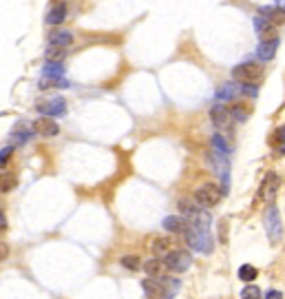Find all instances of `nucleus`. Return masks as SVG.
<instances>
[{"label": "nucleus", "instance_id": "nucleus-31", "mask_svg": "<svg viewBox=\"0 0 285 299\" xmlns=\"http://www.w3.org/2000/svg\"><path fill=\"white\" fill-rule=\"evenodd\" d=\"M226 226H228V219H221L219 221V240L223 244H226V240H228V237H226Z\"/></svg>", "mask_w": 285, "mask_h": 299}, {"label": "nucleus", "instance_id": "nucleus-25", "mask_svg": "<svg viewBox=\"0 0 285 299\" xmlns=\"http://www.w3.org/2000/svg\"><path fill=\"white\" fill-rule=\"evenodd\" d=\"M241 299H261V288L254 286V284L245 286L241 290Z\"/></svg>", "mask_w": 285, "mask_h": 299}, {"label": "nucleus", "instance_id": "nucleus-9", "mask_svg": "<svg viewBox=\"0 0 285 299\" xmlns=\"http://www.w3.org/2000/svg\"><path fill=\"white\" fill-rule=\"evenodd\" d=\"M142 288L146 290V295H150V297H168V290H166L161 277H148V279H144Z\"/></svg>", "mask_w": 285, "mask_h": 299}, {"label": "nucleus", "instance_id": "nucleus-30", "mask_svg": "<svg viewBox=\"0 0 285 299\" xmlns=\"http://www.w3.org/2000/svg\"><path fill=\"white\" fill-rule=\"evenodd\" d=\"M64 55V49L62 47H55V44H51V47L47 49V60H58Z\"/></svg>", "mask_w": 285, "mask_h": 299}, {"label": "nucleus", "instance_id": "nucleus-23", "mask_svg": "<svg viewBox=\"0 0 285 299\" xmlns=\"http://www.w3.org/2000/svg\"><path fill=\"white\" fill-rule=\"evenodd\" d=\"M239 277H241L243 281H254L256 277H259V270H256L254 266H250V264H243L241 268H239Z\"/></svg>", "mask_w": 285, "mask_h": 299}, {"label": "nucleus", "instance_id": "nucleus-32", "mask_svg": "<svg viewBox=\"0 0 285 299\" xmlns=\"http://www.w3.org/2000/svg\"><path fill=\"white\" fill-rule=\"evenodd\" d=\"M7 257H9V246L5 242H0V262H5Z\"/></svg>", "mask_w": 285, "mask_h": 299}, {"label": "nucleus", "instance_id": "nucleus-7", "mask_svg": "<svg viewBox=\"0 0 285 299\" xmlns=\"http://www.w3.org/2000/svg\"><path fill=\"white\" fill-rule=\"evenodd\" d=\"M278 186H281V177L276 173H267L265 180H263V186H261V197H263L267 204H274Z\"/></svg>", "mask_w": 285, "mask_h": 299}, {"label": "nucleus", "instance_id": "nucleus-14", "mask_svg": "<svg viewBox=\"0 0 285 299\" xmlns=\"http://www.w3.org/2000/svg\"><path fill=\"white\" fill-rule=\"evenodd\" d=\"M259 14L263 16L265 20H270L272 25H281V22H285V9H281V7H261Z\"/></svg>", "mask_w": 285, "mask_h": 299}, {"label": "nucleus", "instance_id": "nucleus-22", "mask_svg": "<svg viewBox=\"0 0 285 299\" xmlns=\"http://www.w3.org/2000/svg\"><path fill=\"white\" fill-rule=\"evenodd\" d=\"M212 148H215L219 155H223V158H228V153H230V146H228L226 140H223L219 133H217V135H212Z\"/></svg>", "mask_w": 285, "mask_h": 299}, {"label": "nucleus", "instance_id": "nucleus-17", "mask_svg": "<svg viewBox=\"0 0 285 299\" xmlns=\"http://www.w3.org/2000/svg\"><path fill=\"white\" fill-rule=\"evenodd\" d=\"M254 27H256V33H259L263 40H267V38H270V33H274V29H276V25H272V22L265 20L263 16H256V18H254Z\"/></svg>", "mask_w": 285, "mask_h": 299}, {"label": "nucleus", "instance_id": "nucleus-18", "mask_svg": "<svg viewBox=\"0 0 285 299\" xmlns=\"http://www.w3.org/2000/svg\"><path fill=\"white\" fill-rule=\"evenodd\" d=\"M276 47H278V38H272V40H263L259 44V58L261 60H272L276 53Z\"/></svg>", "mask_w": 285, "mask_h": 299}, {"label": "nucleus", "instance_id": "nucleus-13", "mask_svg": "<svg viewBox=\"0 0 285 299\" xmlns=\"http://www.w3.org/2000/svg\"><path fill=\"white\" fill-rule=\"evenodd\" d=\"M164 229L168 233H175V235H183L188 229V219L179 217V215H168V217L164 219Z\"/></svg>", "mask_w": 285, "mask_h": 299}, {"label": "nucleus", "instance_id": "nucleus-24", "mask_svg": "<svg viewBox=\"0 0 285 299\" xmlns=\"http://www.w3.org/2000/svg\"><path fill=\"white\" fill-rule=\"evenodd\" d=\"M237 93H241V89H237L234 85H223L219 91H217V98L223 100V98H234Z\"/></svg>", "mask_w": 285, "mask_h": 299}, {"label": "nucleus", "instance_id": "nucleus-33", "mask_svg": "<svg viewBox=\"0 0 285 299\" xmlns=\"http://www.w3.org/2000/svg\"><path fill=\"white\" fill-rule=\"evenodd\" d=\"M5 229H7V215H5V208L0 204V231H5Z\"/></svg>", "mask_w": 285, "mask_h": 299}, {"label": "nucleus", "instance_id": "nucleus-20", "mask_svg": "<svg viewBox=\"0 0 285 299\" xmlns=\"http://www.w3.org/2000/svg\"><path fill=\"white\" fill-rule=\"evenodd\" d=\"M18 186V177L14 173H0V193H9Z\"/></svg>", "mask_w": 285, "mask_h": 299}, {"label": "nucleus", "instance_id": "nucleus-29", "mask_svg": "<svg viewBox=\"0 0 285 299\" xmlns=\"http://www.w3.org/2000/svg\"><path fill=\"white\" fill-rule=\"evenodd\" d=\"M248 113L250 111L243 109V107H230V118H237L239 122H243L245 118H248Z\"/></svg>", "mask_w": 285, "mask_h": 299}, {"label": "nucleus", "instance_id": "nucleus-8", "mask_svg": "<svg viewBox=\"0 0 285 299\" xmlns=\"http://www.w3.org/2000/svg\"><path fill=\"white\" fill-rule=\"evenodd\" d=\"M33 133H38V135H42V137H53L60 133V126L53 118L44 115V118H38L33 122Z\"/></svg>", "mask_w": 285, "mask_h": 299}, {"label": "nucleus", "instance_id": "nucleus-6", "mask_svg": "<svg viewBox=\"0 0 285 299\" xmlns=\"http://www.w3.org/2000/svg\"><path fill=\"white\" fill-rule=\"evenodd\" d=\"M36 109L40 111L42 115H49V118H58V115L66 113V100L64 98H49V100H40L36 104Z\"/></svg>", "mask_w": 285, "mask_h": 299}, {"label": "nucleus", "instance_id": "nucleus-1", "mask_svg": "<svg viewBox=\"0 0 285 299\" xmlns=\"http://www.w3.org/2000/svg\"><path fill=\"white\" fill-rule=\"evenodd\" d=\"M208 219H188V229H186V242L190 248L199 253H210L212 251V237L208 231Z\"/></svg>", "mask_w": 285, "mask_h": 299}, {"label": "nucleus", "instance_id": "nucleus-3", "mask_svg": "<svg viewBox=\"0 0 285 299\" xmlns=\"http://www.w3.org/2000/svg\"><path fill=\"white\" fill-rule=\"evenodd\" d=\"M265 233L270 237L272 244H278L283 237V224H281V215H278V208L274 204H267L265 210Z\"/></svg>", "mask_w": 285, "mask_h": 299}, {"label": "nucleus", "instance_id": "nucleus-16", "mask_svg": "<svg viewBox=\"0 0 285 299\" xmlns=\"http://www.w3.org/2000/svg\"><path fill=\"white\" fill-rule=\"evenodd\" d=\"M49 42L55 44V47H62V49H66L71 42H73V33H71V31H66V29L53 31V33H51V38H49Z\"/></svg>", "mask_w": 285, "mask_h": 299}, {"label": "nucleus", "instance_id": "nucleus-11", "mask_svg": "<svg viewBox=\"0 0 285 299\" xmlns=\"http://www.w3.org/2000/svg\"><path fill=\"white\" fill-rule=\"evenodd\" d=\"M150 248H153L155 257L164 259L170 251H175V240H172V237H155L153 244H150Z\"/></svg>", "mask_w": 285, "mask_h": 299}, {"label": "nucleus", "instance_id": "nucleus-36", "mask_svg": "<svg viewBox=\"0 0 285 299\" xmlns=\"http://www.w3.org/2000/svg\"><path fill=\"white\" fill-rule=\"evenodd\" d=\"M281 153H285V146H283V148H281Z\"/></svg>", "mask_w": 285, "mask_h": 299}, {"label": "nucleus", "instance_id": "nucleus-12", "mask_svg": "<svg viewBox=\"0 0 285 299\" xmlns=\"http://www.w3.org/2000/svg\"><path fill=\"white\" fill-rule=\"evenodd\" d=\"M66 14H69V7H66V3H62V0H58V3L53 5L51 9H49L47 14V22L49 25H62V22L66 20Z\"/></svg>", "mask_w": 285, "mask_h": 299}, {"label": "nucleus", "instance_id": "nucleus-27", "mask_svg": "<svg viewBox=\"0 0 285 299\" xmlns=\"http://www.w3.org/2000/svg\"><path fill=\"white\" fill-rule=\"evenodd\" d=\"M122 266L128 270H137L142 266V262H139V257H135V255H126V257H122Z\"/></svg>", "mask_w": 285, "mask_h": 299}, {"label": "nucleus", "instance_id": "nucleus-15", "mask_svg": "<svg viewBox=\"0 0 285 299\" xmlns=\"http://www.w3.org/2000/svg\"><path fill=\"white\" fill-rule=\"evenodd\" d=\"M144 270H146L148 277H164L166 264H164V259H161V257H155V259L144 262Z\"/></svg>", "mask_w": 285, "mask_h": 299}, {"label": "nucleus", "instance_id": "nucleus-10", "mask_svg": "<svg viewBox=\"0 0 285 299\" xmlns=\"http://www.w3.org/2000/svg\"><path fill=\"white\" fill-rule=\"evenodd\" d=\"M210 120L215 126L223 129V126L230 124V109H228L226 104H215V107L210 109Z\"/></svg>", "mask_w": 285, "mask_h": 299}, {"label": "nucleus", "instance_id": "nucleus-5", "mask_svg": "<svg viewBox=\"0 0 285 299\" xmlns=\"http://www.w3.org/2000/svg\"><path fill=\"white\" fill-rule=\"evenodd\" d=\"M221 195H223V191H221L219 186L204 184L201 188L195 191V202H197L199 206H204V208H210V206H215V204H219Z\"/></svg>", "mask_w": 285, "mask_h": 299}, {"label": "nucleus", "instance_id": "nucleus-28", "mask_svg": "<svg viewBox=\"0 0 285 299\" xmlns=\"http://www.w3.org/2000/svg\"><path fill=\"white\" fill-rule=\"evenodd\" d=\"M11 155H14V144H9V146L0 148V169H3V166L9 162V160H11Z\"/></svg>", "mask_w": 285, "mask_h": 299}, {"label": "nucleus", "instance_id": "nucleus-4", "mask_svg": "<svg viewBox=\"0 0 285 299\" xmlns=\"http://www.w3.org/2000/svg\"><path fill=\"white\" fill-rule=\"evenodd\" d=\"M164 264H166V268L168 270H172V273H186V270L190 268V264H193V257H190L188 251H179V248H175V251H170L164 257Z\"/></svg>", "mask_w": 285, "mask_h": 299}, {"label": "nucleus", "instance_id": "nucleus-26", "mask_svg": "<svg viewBox=\"0 0 285 299\" xmlns=\"http://www.w3.org/2000/svg\"><path fill=\"white\" fill-rule=\"evenodd\" d=\"M29 137H31V131H25L22 126H20V129H16L14 133H11V140H14L16 144H25L27 140H29Z\"/></svg>", "mask_w": 285, "mask_h": 299}, {"label": "nucleus", "instance_id": "nucleus-34", "mask_svg": "<svg viewBox=\"0 0 285 299\" xmlns=\"http://www.w3.org/2000/svg\"><path fill=\"white\" fill-rule=\"evenodd\" d=\"M265 299H283V295L278 290H267L265 292Z\"/></svg>", "mask_w": 285, "mask_h": 299}, {"label": "nucleus", "instance_id": "nucleus-35", "mask_svg": "<svg viewBox=\"0 0 285 299\" xmlns=\"http://www.w3.org/2000/svg\"><path fill=\"white\" fill-rule=\"evenodd\" d=\"M274 140L276 142H285V126H281V129L274 133Z\"/></svg>", "mask_w": 285, "mask_h": 299}, {"label": "nucleus", "instance_id": "nucleus-19", "mask_svg": "<svg viewBox=\"0 0 285 299\" xmlns=\"http://www.w3.org/2000/svg\"><path fill=\"white\" fill-rule=\"evenodd\" d=\"M62 73H64V64L60 60H49L42 69L44 78H62Z\"/></svg>", "mask_w": 285, "mask_h": 299}, {"label": "nucleus", "instance_id": "nucleus-21", "mask_svg": "<svg viewBox=\"0 0 285 299\" xmlns=\"http://www.w3.org/2000/svg\"><path fill=\"white\" fill-rule=\"evenodd\" d=\"M53 87L66 89V87H69V82L62 80V78H44L42 76V80H40V89H42V91H44V89H53Z\"/></svg>", "mask_w": 285, "mask_h": 299}, {"label": "nucleus", "instance_id": "nucleus-2", "mask_svg": "<svg viewBox=\"0 0 285 299\" xmlns=\"http://www.w3.org/2000/svg\"><path fill=\"white\" fill-rule=\"evenodd\" d=\"M232 78L241 85H259L261 78H263V69L254 62H243L232 69Z\"/></svg>", "mask_w": 285, "mask_h": 299}]
</instances>
